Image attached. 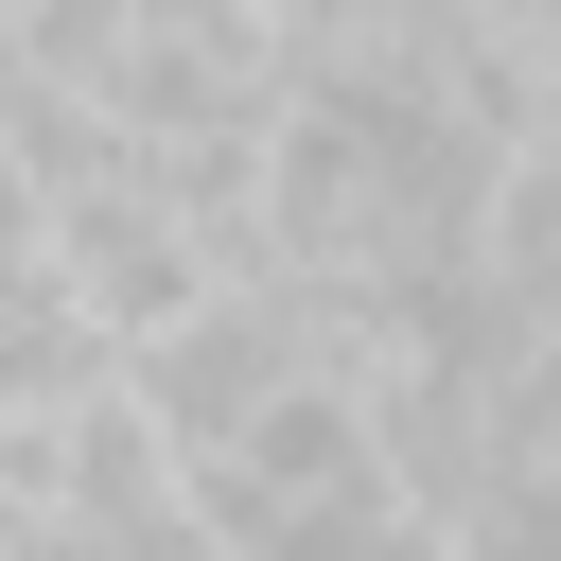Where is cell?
Listing matches in <instances>:
<instances>
[{
  "label": "cell",
  "mask_w": 561,
  "mask_h": 561,
  "mask_svg": "<svg viewBox=\"0 0 561 561\" xmlns=\"http://www.w3.org/2000/svg\"><path fill=\"white\" fill-rule=\"evenodd\" d=\"M18 18H35V0H0V35H18Z\"/></svg>",
  "instance_id": "1"
}]
</instances>
